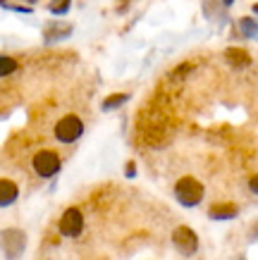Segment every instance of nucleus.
Here are the masks:
<instances>
[{"mask_svg": "<svg viewBox=\"0 0 258 260\" xmlns=\"http://www.w3.org/2000/svg\"><path fill=\"white\" fill-rule=\"evenodd\" d=\"M253 15H258V3H256V5H253Z\"/></svg>", "mask_w": 258, "mask_h": 260, "instance_id": "obj_20", "label": "nucleus"}, {"mask_svg": "<svg viewBox=\"0 0 258 260\" xmlns=\"http://www.w3.org/2000/svg\"><path fill=\"white\" fill-rule=\"evenodd\" d=\"M220 3H222L225 8H232V5H235V0H220Z\"/></svg>", "mask_w": 258, "mask_h": 260, "instance_id": "obj_19", "label": "nucleus"}, {"mask_svg": "<svg viewBox=\"0 0 258 260\" xmlns=\"http://www.w3.org/2000/svg\"><path fill=\"white\" fill-rule=\"evenodd\" d=\"M3 8H5V10H12V12H22V15H32V12H34L32 8H22V5H8V3H3Z\"/></svg>", "mask_w": 258, "mask_h": 260, "instance_id": "obj_16", "label": "nucleus"}, {"mask_svg": "<svg viewBox=\"0 0 258 260\" xmlns=\"http://www.w3.org/2000/svg\"><path fill=\"white\" fill-rule=\"evenodd\" d=\"M125 174H127V177H136V165H134V162H127Z\"/></svg>", "mask_w": 258, "mask_h": 260, "instance_id": "obj_18", "label": "nucleus"}, {"mask_svg": "<svg viewBox=\"0 0 258 260\" xmlns=\"http://www.w3.org/2000/svg\"><path fill=\"white\" fill-rule=\"evenodd\" d=\"M32 167L41 179H53L55 174L63 170V160H60V155L55 150L43 148L32 158Z\"/></svg>", "mask_w": 258, "mask_h": 260, "instance_id": "obj_3", "label": "nucleus"}, {"mask_svg": "<svg viewBox=\"0 0 258 260\" xmlns=\"http://www.w3.org/2000/svg\"><path fill=\"white\" fill-rule=\"evenodd\" d=\"M225 60L230 67H235V70H246L251 67V55L244 50V48H227L225 50Z\"/></svg>", "mask_w": 258, "mask_h": 260, "instance_id": "obj_8", "label": "nucleus"}, {"mask_svg": "<svg viewBox=\"0 0 258 260\" xmlns=\"http://www.w3.org/2000/svg\"><path fill=\"white\" fill-rule=\"evenodd\" d=\"M53 136L60 143H77L81 136H84V122L79 115H65V117L58 119V124L53 129Z\"/></svg>", "mask_w": 258, "mask_h": 260, "instance_id": "obj_2", "label": "nucleus"}, {"mask_svg": "<svg viewBox=\"0 0 258 260\" xmlns=\"http://www.w3.org/2000/svg\"><path fill=\"white\" fill-rule=\"evenodd\" d=\"M204 196H206V186L196 177H180L175 181V198L184 208H196L204 201Z\"/></svg>", "mask_w": 258, "mask_h": 260, "instance_id": "obj_1", "label": "nucleus"}, {"mask_svg": "<svg viewBox=\"0 0 258 260\" xmlns=\"http://www.w3.org/2000/svg\"><path fill=\"white\" fill-rule=\"evenodd\" d=\"M74 31V26L72 24H63V22H55L50 24L46 31H43V41L46 43H58V41H65L67 36H72Z\"/></svg>", "mask_w": 258, "mask_h": 260, "instance_id": "obj_9", "label": "nucleus"}, {"mask_svg": "<svg viewBox=\"0 0 258 260\" xmlns=\"http://www.w3.org/2000/svg\"><path fill=\"white\" fill-rule=\"evenodd\" d=\"M19 198V186L12 179H0V208H10Z\"/></svg>", "mask_w": 258, "mask_h": 260, "instance_id": "obj_10", "label": "nucleus"}, {"mask_svg": "<svg viewBox=\"0 0 258 260\" xmlns=\"http://www.w3.org/2000/svg\"><path fill=\"white\" fill-rule=\"evenodd\" d=\"M172 246H175V251L180 255L191 258V255L198 253V234L191 227H187V224H180L172 232Z\"/></svg>", "mask_w": 258, "mask_h": 260, "instance_id": "obj_4", "label": "nucleus"}, {"mask_svg": "<svg viewBox=\"0 0 258 260\" xmlns=\"http://www.w3.org/2000/svg\"><path fill=\"white\" fill-rule=\"evenodd\" d=\"M249 191L253 193V196H258V174H253L249 179Z\"/></svg>", "mask_w": 258, "mask_h": 260, "instance_id": "obj_17", "label": "nucleus"}, {"mask_svg": "<svg viewBox=\"0 0 258 260\" xmlns=\"http://www.w3.org/2000/svg\"><path fill=\"white\" fill-rule=\"evenodd\" d=\"M24 246H26V237H24L22 229H5V232H0V248H3L8 260L19 258L24 253Z\"/></svg>", "mask_w": 258, "mask_h": 260, "instance_id": "obj_5", "label": "nucleus"}, {"mask_svg": "<svg viewBox=\"0 0 258 260\" xmlns=\"http://www.w3.org/2000/svg\"><path fill=\"white\" fill-rule=\"evenodd\" d=\"M84 213L79 210V208H67L63 213V217H60V222H58V229H60V234L67 239H74L79 237L81 232H84Z\"/></svg>", "mask_w": 258, "mask_h": 260, "instance_id": "obj_6", "label": "nucleus"}, {"mask_svg": "<svg viewBox=\"0 0 258 260\" xmlns=\"http://www.w3.org/2000/svg\"><path fill=\"white\" fill-rule=\"evenodd\" d=\"M122 3H129V0H122Z\"/></svg>", "mask_w": 258, "mask_h": 260, "instance_id": "obj_22", "label": "nucleus"}, {"mask_svg": "<svg viewBox=\"0 0 258 260\" xmlns=\"http://www.w3.org/2000/svg\"><path fill=\"white\" fill-rule=\"evenodd\" d=\"M17 70H19V62H17L15 57L0 55V79H5V77H10V74H15Z\"/></svg>", "mask_w": 258, "mask_h": 260, "instance_id": "obj_14", "label": "nucleus"}, {"mask_svg": "<svg viewBox=\"0 0 258 260\" xmlns=\"http://www.w3.org/2000/svg\"><path fill=\"white\" fill-rule=\"evenodd\" d=\"M129 101V93H112V95H108L105 101H103V112H110V110H118V108H122L125 103Z\"/></svg>", "mask_w": 258, "mask_h": 260, "instance_id": "obj_13", "label": "nucleus"}, {"mask_svg": "<svg viewBox=\"0 0 258 260\" xmlns=\"http://www.w3.org/2000/svg\"><path fill=\"white\" fill-rule=\"evenodd\" d=\"M72 8V0H50L48 3V12L55 17H65Z\"/></svg>", "mask_w": 258, "mask_h": 260, "instance_id": "obj_15", "label": "nucleus"}, {"mask_svg": "<svg viewBox=\"0 0 258 260\" xmlns=\"http://www.w3.org/2000/svg\"><path fill=\"white\" fill-rule=\"evenodd\" d=\"M237 26H239V31H242L246 39H258V19L256 17H242V19L237 22Z\"/></svg>", "mask_w": 258, "mask_h": 260, "instance_id": "obj_12", "label": "nucleus"}, {"mask_svg": "<svg viewBox=\"0 0 258 260\" xmlns=\"http://www.w3.org/2000/svg\"><path fill=\"white\" fill-rule=\"evenodd\" d=\"M239 215V208L235 203H215L208 208V217L215 222H227V220H235Z\"/></svg>", "mask_w": 258, "mask_h": 260, "instance_id": "obj_7", "label": "nucleus"}, {"mask_svg": "<svg viewBox=\"0 0 258 260\" xmlns=\"http://www.w3.org/2000/svg\"><path fill=\"white\" fill-rule=\"evenodd\" d=\"M29 3H36V0H29Z\"/></svg>", "mask_w": 258, "mask_h": 260, "instance_id": "obj_21", "label": "nucleus"}, {"mask_svg": "<svg viewBox=\"0 0 258 260\" xmlns=\"http://www.w3.org/2000/svg\"><path fill=\"white\" fill-rule=\"evenodd\" d=\"M204 15L208 17V19L222 22V19H227V8L220 0H204Z\"/></svg>", "mask_w": 258, "mask_h": 260, "instance_id": "obj_11", "label": "nucleus"}]
</instances>
